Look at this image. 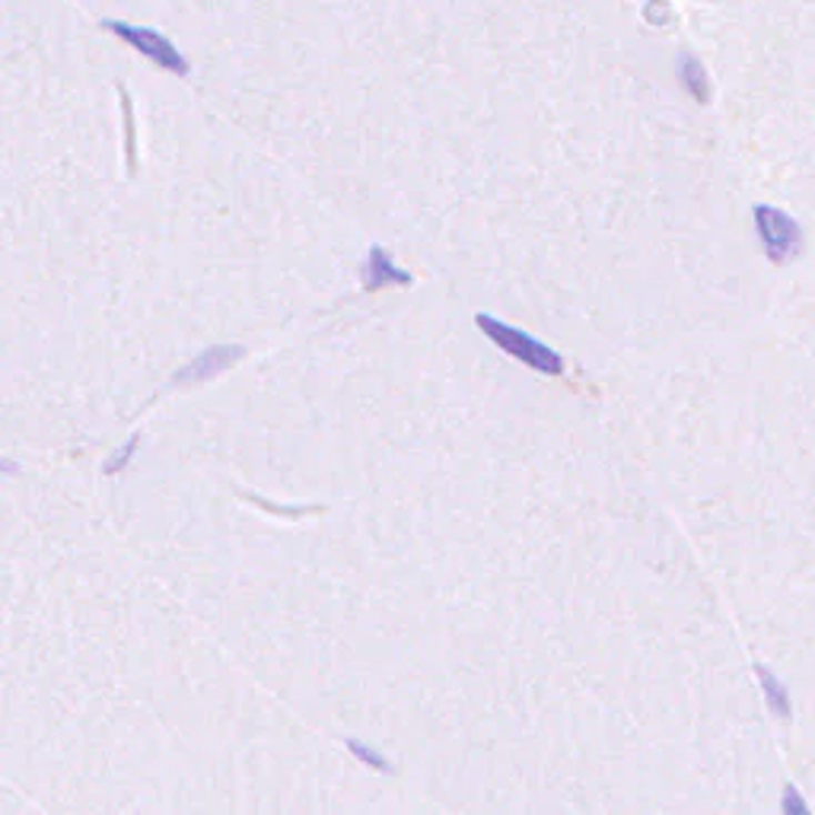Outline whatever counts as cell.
Here are the masks:
<instances>
[{
    "instance_id": "2",
    "label": "cell",
    "mask_w": 815,
    "mask_h": 815,
    "mask_svg": "<svg viewBox=\"0 0 815 815\" xmlns=\"http://www.w3.org/2000/svg\"><path fill=\"white\" fill-rule=\"evenodd\" d=\"M102 29H109L112 36H119L124 46L141 51L147 61H153L157 68H163L167 73H175V77H189L192 73L189 58L175 49L163 32H157L150 26L124 23V20H102Z\"/></svg>"
},
{
    "instance_id": "9",
    "label": "cell",
    "mask_w": 815,
    "mask_h": 815,
    "mask_svg": "<svg viewBox=\"0 0 815 815\" xmlns=\"http://www.w3.org/2000/svg\"><path fill=\"white\" fill-rule=\"evenodd\" d=\"M344 745H348V752L358 758L360 765H366L370 771H383V774H392L395 767H392V762L385 758L383 752H376L373 745H366V743H360V739H344Z\"/></svg>"
},
{
    "instance_id": "4",
    "label": "cell",
    "mask_w": 815,
    "mask_h": 815,
    "mask_svg": "<svg viewBox=\"0 0 815 815\" xmlns=\"http://www.w3.org/2000/svg\"><path fill=\"white\" fill-rule=\"evenodd\" d=\"M245 358V348L242 344H214L208 351H201L198 358H192L182 370H175L172 383L175 385H194V383H211L220 373H227L230 366H237Z\"/></svg>"
},
{
    "instance_id": "6",
    "label": "cell",
    "mask_w": 815,
    "mask_h": 815,
    "mask_svg": "<svg viewBox=\"0 0 815 815\" xmlns=\"http://www.w3.org/2000/svg\"><path fill=\"white\" fill-rule=\"evenodd\" d=\"M678 83H682V90L695 99V102H701V105L711 99V80H707V71H704V64H701L697 58H692V54H682V58H678Z\"/></svg>"
},
{
    "instance_id": "1",
    "label": "cell",
    "mask_w": 815,
    "mask_h": 815,
    "mask_svg": "<svg viewBox=\"0 0 815 815\" xmlns=\"http://www.w3.org/2000/svg\"><path fill=\"white\" fill-rule=\"evenodd\" d=\"M475 325L484 332L487 341H494L504 351L506 358L520 360V363H526L529 370L545 373V376H564V358L554 348L542 344L539 338H532L523 329H516V325H506L494 315H484V312L475 315Z\"/></svg>"
},
{
    "instance_id": "8",
    "label": "cell",
    "mask_w": 815,
    "mask_h": 815,
    "mask_svg": "<svg viewBox=\"0 0 815 815\" xmlns=\"http://www.w3.org/2000/svg\"><path fill=\"white\" fill-rule=\"evenodd\" d=\"M138 446H141V433H131L128 436V443H121L119 450L112 453V456L105 459V465H102V475H109V479H115L121 475L128 465H131V459L138 456Z\"/></svg>"
},
{
    "instance_id": "7",
    "label": "cell",
    "mask_w": 815,
    "mask_h": 815,
    "mask_svg": "<svg viewBox=\"0 0 815 815\" xmlns=\"http://www.w3.org/2000/svg\"><path fill=\"white\" fill-rule=\"evenodd\" d=\"M755 672H758V678H762V692H765L767 707H771L777 717H791V697L784 692V685H781L771 672L762 670V666H755Z\"/></svg>"
},
{
    "instance_id": "3",
    "label": "cell",
    "mask_w": 815,
    "mask_h": 815,
    "mask_svg": "<svg viewBox=\"0 0 815 815\" xmlns=\"http://www.w3.org/2000/svg\"><path fill=\"white\" fill-rule=\"evenodd\" d=\"M755 227H758V240L765 245V255L774 264L787 262L799 252L803 245V233H799V223L787 217L784 211L771 208V204H758L755 211Z\"/></svg>"
},
{
    "instance_id": "5",
    "label": "cell",
    "mask_w": 815,
    "mask_h": 815,
    "mask_svg": "<svg viewBox=\"0 0 815 815\" xmlns=\"http://www.w3.org/2000/svg\"><path fill=\"white\" fill-rule=\"evenodd\" d=\"M411 281H414L411 271H402L389 249H383V245L370 249L366 264H363V290L366 293H376L383 288H407Z\"/></svg>"
}]
</instances>
